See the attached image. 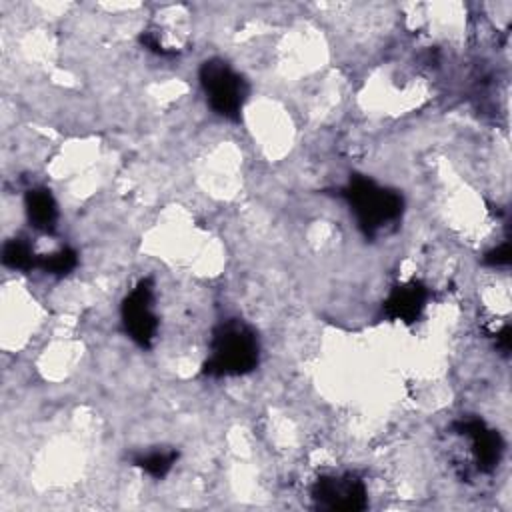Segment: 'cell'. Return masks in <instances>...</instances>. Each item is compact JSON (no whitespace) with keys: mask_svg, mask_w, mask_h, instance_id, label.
I'll return each instance as SVG.
<instances>
[{"mask_svg":"<svg viewBox=\"0 0 512 512\" xmlns=\"http://www.w3.org/2000/svg\"><path fill=\"white\" fill-rule=\"evenodd\" d=\"M176 456L178 454L174 450H154V452H148V454L140 456L136 460V464L144 472H148L150 476L160 478V476H164L172 468V464L176 462Z\"/></svg>","mask_w":512,"mask_h":512,"instance_id":"obj_11","label":"cell"},{"mask_svg":"<svg viewBox=\"0 0 512 512\" xmlns=\"http://www.w3.org/2000/svg\"><path fill=\"white\" fill-rule=\"evenodd\" d=\"M258 338L250 326L240 320L222 322L210 340V354L204 364L208 376H240L258 364Z\"/></svg>","mask_w":512,"mask_h":512,"instance_id":"obj_1","label":"cell"},{"mask_svg":"<svg viewBox=\"0 0 512 512\" xmlns=\"http://www.w3.org/2000/svg\"><path fill=\"white\" fill-rule=\"evenodd\" d=\"M426 300H428L426 286L412 280V282L392 288V292L384 300V310H386L388 318L404 322V324H412L424 312Z\"/></svg>","mask_w":512,"mask_h":512,"instance_id":"obj_7","label":"cell"},{"mask_svg":"<svg viewBox=\"0 0 512 512\" xmlns=\"http://www.w3.org/2000/svg\"><path fill=\"white\" fill-rule=\"evenodd\" d=\"M76 264H78V256L68 246L38 258V268H42L46 274H52V276H66L76 268Z\"/></svg>","mask_w":512,"mask_h":512,"instance_id":"obj_10","label":"cell"},{"mask_svg":"<svg viewBox=\"0 0 512 512\" xmlns=\"http://www.w3.org/2000/svg\"><path fill=\"white\" fill-rule=\"evenodd\" d=\"M26 214L34 228L52 232L58 222V206L48 188H32L26 192Z\"/></svg>","mask_w":512,"mask_h":512,"instance_id":"obj_8","label":"cell"},{"mask_svg":"<svg viewBox=\"0 0 512 512\" xmlns=\"http://www.w3.org/2000/svg\"><path fill=\"white\" fill-rule=\"evenodd\" d=\"M342 196L348 202L360 230L374 238L402 214V196L396 190L384 188L366 176H354L342 188Z\"/></svg>","mask_w":512,"mask_h":512,"instance_id":"obj_2","label":"cell"},{"mask_svg":"<svg viewBox=\"0 0 512 512\" xmlns=\"http://www.w3.org/2000/svg\"><path fill=\"white\" fill-rule=\"evenodd\" d=\"M38 258L32 250V246L28 242H24L22 238H12L4 244L2 248V262L4 266L12 268V270H32L38 268Z\"/></svg>","mask_w":512,"mask_h":512,"instance_id":"obj_9","label":"cell"},{"mask_svg":"<svg viewBox=\"0 0 512 512\" xmlns=\"http://www.w3.org/2000/svg\"><path fill=\"white\" fill-rule=\"evenodd\" d=\"M456 432L466 438L470 456L476 464V470L480 472H490L502 454V440L500 434L492 428H488L482 420L478 418H468L460 420L454 424Z\"/></svg>","mask_w":512,"mask_h":512,"instance_id":"obj_6","label":"cell"},{"mask_svg":"<svg viewBox=\"0 0 512 512\" xmlns=\"http://www.w3.org/2000/svg\"><path fill=\"white\" fill-rule=\"evenodd\" d=\"M200 84L214 112L228 120H238L248 96L246 80L224 60L212 58L200 66Z\"/></svg>","mask_w":512,"mask_h":512,"instance_id":"obj_3","label":"cell"},{"mask_svg":"<svg viewBox=\"0 0 512 512\" xmlns=\"http://www.w3.org/2000/svg\"><path fill=\"white\" fill-rule=\"evenodd\" d=\"M312 496L318 506L330 510H362L366 506V488L354 474L324 476L316 480Z\"/></svg>","mask_w":512,"mask_h":512,"instance_id":"obj_5","label":"cell"},{"mask_svg":"<svg viewBox=\"0 0 512 512\" xmlns=\"http://www.w3.org/2000/svg\"><path fill=\"white\" fill-rule=\"evenodd\" d=\"M486 262L492 264V266H504V264H508V262H510V244L504 242L502 246H498V248H494L492 252H488Z\"/></svg>","mask_w":512,"mask_h":512,"instance_id":"obj_12","label":"cell"},{"mask_svg":"<svg viewBox=\"0 0 512 512\" xmlns=\"http://www.w3.org/2000/svg\"><path fill=\"white\" fill-rule=\"evenodd\" d=\"M122 324L136 344L142 348L152 346L158 330V316L154 312V286L150 278L140 280L124 298Z\"/></svg>","mask_w":512,"mask_h":512,"instance_id":"obj_4","label":"cell"}]
</instances>
